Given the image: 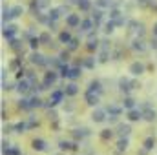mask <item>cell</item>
Wrapping results in <instances>:
<instances>
[{
  "mask_svg": "<svg viewBox=\"0 0 157 155\" xmlns=\"http://www.w3.org/2000/svg\"><path fill=\"white\" fill-rule=\"evenodd\" d=\"M66 22H68V26H78L80 24V18H78V15H68V18H66Z\"/></svg>",
  "mask_w": 157,
  "mask_h": 155,
  "instance_id": "cell-1",
  "label": "cell"
},
{
  "mask_svg": "<svg viewBox=\"0 0 157 155\" xmlns=\"http://www.w3.org/2000/svg\"><path fill=\"white\" fill-rule=\"evenodd\" d=\"M77 6L80 7L82 11H88L91 7V2H90V0H77Z\"/></svg>",
  "mask_w": 157,
  "mask_h": 155,
  "instance_id": "cell-2",
  "label": "cell"
},
{
  "mask_svg": "<svg viewBox=\"0 0 157 155\" xmlns=\"http://www.w3.org/2000/svg\"><path fill=\"white\" fill-rule=\"evenodd\" d=\"M24 13V7L22 6H15V7H11V15L13 16H20Z\"/></svg>",
  "mask_w": 157,
  "mask_h": 155,
  "instance_id": "cell-3",
  "label": "cell"
},
{
  "mask_svg": "<svg viewBox=\"0 0 157 155\" xmlns=\"http://www.w3.org/2000/svg\"><path fill=\"white\" fill-rule=\"evenodd\" d=\"M2 18H4V22H9V20L13 18V15H11V9H9V7L4 6V16H2Z\"/></svg>",
  "mask_w": 157,
  "mask_h": 155,
  "instance_id": "cell-4",
  "label": "cell"
},
{
  "mask_svg": "<svg viewBox=\"0 0 157 155\" xmlns=\"http://www.w3.org/2000/svg\"><path fill=\"white\" fill-rule=\"evenodd\" d=\"M91 18H93V22H95V24H99V22H101V18H102V11H101V9H95Z\"/></svg>",
  "mask_w": 157,
  "mask_h": 155,
  "instance_id": "cell-5",
  "label": "cell"
},
{
  "mask_svg": "<svg viewBox=\"0 0 157 155\" xmlns=\"http://www.w3.org/2000/svg\"><path fill=\"white\" fill-rule=\"evenodd\" d=\"M95 4H97L99 7H110L113 2H111V0H97V2H95Z\"/></svg>",
  "mask_w": 157,
  "mask_h": 155,
  "instance_id": "cell-6",
  "label": "cell"
},
{
  "mask_svg": "<svg viewBox=\"0 0 157 155\" xmlns=\"http://www.w3.org/2000/svg\"><path fill=\"white\" fill-rule=\"evenodd\" d=\"M59 16H60V11L59 9H51L49 11V22H51V20H57Z\"/></svg>",
  "mask_w": 157,
  "mask_h": 155,
  "instance_id": "cell-7",
  "label": "cell"
},
{
  "mask_svg": "<svg viewBox=\"0 0 157 155\" xmlns=\"http://www.w3.org/2000/svg\"><path fill=\"white\" fill-rule=\"evenodd\" d=\"M15 31H16V28H15V26H7V28H6V31H4V35H6V37H11Z\"/></svg>",
  "mask_w": 157,
  "mask_h": 155,
  "instance_id": "cell-8",
  "label": "cell"
},
{
  "mask_svg": "<svg viewBox=\"0 0 157 155\" xmlns=\"http://www.w3.org/2000/svg\"><path fill=\"white\" fill-rule=\"evenodd\" d=\"M35 2H37L38 9H40V7H47V6H49V0H35Z\"/></svg>",
  "mask_w": 157,
  "mask_h": 155,
  "instance_id": "cell-9",
  "label": "cell"
},
{
  "mask_svg": "<svg viewBox=\"0 0 157 155\" xmlns=\"http://www.w3.org/2000/svg\"><path fill=\"white\" fill-rule=\"evenodd\" d=\"M119 15H121V13H119V9H115V7H113V9L110 11V18H113V20L119 18Z\"/></svg>",
  "mask_w": 157,
  "mask_h": 155,
  "instance_id": "cell-10",
  "label": "cell"
},
{
  "mask_svg": "<svg viewBox=\"0 0 157 155\" xmlns=\"http://www.w3.org/2000/svg\"><path fill=\"white\" fill-rule=\"evenodd\" d=\"M132 71H133V73H141V71H142V66H139V64H133V66H132Z\"/></svg>",
  "mask_w": 157,
  "mask_h": 155,
  "instance_id": "cell-11",
  "label": "cell"
},
{
  "mask_svg": "<svg viewBox=\"0 0 157 155\" xmlns=\"http://www.w3.org/2000/svg\"><path fill=\"white\" fill-rule=\"evenodd\" d=\"M90 28H91V22H90V20H84V22H82V29H84V31H88Z\"/></svg>",
  "mask_w": 157,
  "mask_h": 155,
  "instance_id": "cell-12",
  "label": "cell"
},
{
  "mask_svg": "<svg viewBox=\"0 0 157 155\" xmlns=\"http://www.w3.org/2000/svg\"><path fill=\"white\" fill-rule=\"evenodd\" d=\"M31 58H33V62H37V64H42V57H40V55H37V53H35Z\"/></svg>",
  "mask_w": 157,
  "mask_h": 155,
  "instance_id": "cell-13",
  "label": "cell"
},
{
  "mask_svg": "<svg viewBox=\"0 0 157 155\" xmlns=\"http://www.w3.org/2000/svg\"><path fill=\"white\" fill-rule=\"evenodd\" d=\"M60 40H62V42H68V40H69V35H68V33H62V35H60Z\"/></svg>",
  "mask_w": 157,
  "mask_h": 155,
  "instance_id": "cell-14",
  "label": "cell"
},
{
  "mask_svg": "<svg viewBox=\"0 0 157 155\" xmlns=\"http://www.w3.org/2000/svg\"><path fill=\"white\" fill-rule=\"evenodd\" d=\"M93 119L95 120H102V113H101V111H97V113L93 115Z\"/></svg>",
  "mask_w": 157,
  "mask_h": 155,
  "instance_id": "cell-15",
  "label": "cell"
},
{
  "mask_svg": "<svg viewBox=\"0 0 157 155\" xmlns=\"http://www.w3.org/2000/svg\"><path fill=\"white\" fill-rule=\"evenodd\" d=\"M35 148H38V150L44 148V146H42V141H35Z\"/></svg>",
  "mask_w": 157,
  "mask_h": 155,
  "instance_id": "cell-16",
  "label": "cell"
},
{
  "mask_svg": "<svg viewBox=\"0 0 157 155\" xmlns=\"http://www.w3.org/2000/svg\"><path fill=\"white\" fill-rule=\"evenodd\" d=\"M150 7L152 9H157V0H150Z\"/></svg>",
  "mask_w": 157,
  "mask_h": 155,
  "instance_id": "cell-17",
  "label": "cell"
},
{
  "mask_svg": "<svg viewBox=\"0 0 157 155\" xmlns=\"http://www.w3.org/2000/svg\"><path fill=\"white\" fill-rule=\"evenodd\" d=\"M40 40H42V42H47V40H49V35H47V33H44V35L40 37Z\"/></svg>",
  "mask_w": 157,
  "mask_h": 155,
  "instance_id": "cell-18",
  "label": "cell"
},
{
  "mask_svg": "<svg viewBox=\"0 0 157 155\" xmlns=\"http://www.w3.org/2000/svg\"><path fill=\"white\" fill-rule=\"evenodd\" d=\"M69 48H71V49L77 48V40H69Z\"/></svg>",
  "mask_w": 157,
  "mask_h": 155,
  "instance_id": "cell-19",
  "label": "cell"
},
{
  "mask_svg": "<svg viewBox=\"0 0 157 155\" xmlns=\"http://www.w3.org/2000/svg\"><path fill=\"white\" fill-rule=\"evenodd\" d=\"M132 119H139V113H137V111H132Z\"/></svg>",
  "mask_w": 157,
  "mask_h": 155,
  "instance_id": "cell-20",
  "label": "cell"
},
{
  "mask_svg": "<svg viewBox=\"0 0 157 155\" xmlns=\"http://www.w3.org/2000/svg\"><path fill=\"white\" fill-rule=\"evenodd\" d=\"M154 33H155V35H157V24L154 26Z\"/></svg>",
  "mask_w": 157,
  "mask_h": 155,
  "instance_id": "cell-21",
  "label": "cell"
}]
</instances>
